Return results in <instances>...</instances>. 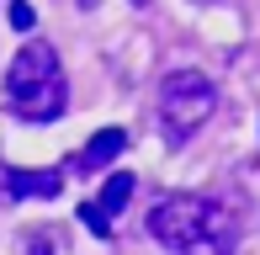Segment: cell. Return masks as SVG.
I'll list each match as a JSON object with an SVG mask.
<instances>
[{"instance_id":"obj_7","label":"cell","mask_w":260,"mask_h":255,"mask_svg":"<svg viewBox=\"0 0 260 255\" xmlns=\"http://www.w3.org/2000/svg\"><path fill=\"white\" fill-rule=\"evenodd\" d=\"M27 255H58V234H53V229H38V234H27Z\"/></svg>"},{"instance_id":"obj_5","label":"cell","mask_w":260,"mask_h":255,"mask_svg":"<svg viewBox=\"0 0 260 255\" xmlns=\"http://www.w3.org/2000/svg\"><path fill=\"white\" fill-rule=\"evenodd\" d=\"M58 170H6V192L11 197H58Z\"/></svg>"},{"instance_id":"obj_2","label":"cell","mask_w":260,"mask_h":255,"mask_svg":"<svg viewBox=\"0 0 260 255\" xmlns=\"http://www.w3.org/2000/svg\"><path fill=\"white\" fill-rule=\"evenodd\" d=\"M6 101L16 117L27 122H53L64 112L69 90H64V69H58V53L48 43H27V48L11 59L6 69Z\"/></svg>"},{"instance_id":"obj_9","label":"cell","mask_w":260,"mask_h":255,"mask_svg":"<svg viewBox=\"0 0 260 255\" xmlns=\"http://www.w3.org/2000/svg\"><path fill=\"white\" fill-rule=\"evenodd\" d=\"M6 21H11V27H16V32H32V21H38V16H32V6H27V0H11Z\"/></svg>"},{"instance_id":"obj_10","label":"cell","mask_w":260,"mask_h":255,"mask_svg":"<svg viewBox=\"0 0 260 255\" xmlns=\"http://www.w3.org/2000/svg\"><path fill=\"white\" fill-rule=\"evenodd\" d=\"M0 192H6V165H0Z\"/></svg>"},{"instance_id":"obj_3","label":"cell","mask_w":260,"mask_h":255,"mask_svg":"<svg viewBox=\"0 0 260 255\" xmlns=\"http://www.w3.org/2000/svg\"><path fill=\"white\" fill-rule=\"evenodd\" d=\"M212 112H218V85H212L207 75H197V69L165 75V85H159V122H165V133H170L175 144L191 138L197 128H207Z\"/></svg>"},{"instance_id":"obj_1","label":"cell","mask_w":260,"mask_h":255,"mask_svg":"<svg viewBox=\"0 0 260 255\" xmlns=\"http://www.w3.org/2000/svg\"><path fill=\"white\" fill-rule=\"evenodd\" d=\"M149 234L175 255H234L239 250V218L223 202L197 192H175L159 197L149 213Z\"/></svg>"},{"instance_id":"obj_8","label":"cell","mask_w":260,"mask_h":255,"mask_svg":"<svg viewBox=\"0 0 260 255\" xmlns=\"http://www.w3.org/2000/svg\"><path fill=\"white\" fill-rule=\"evenodd\" d=\"M80 218H85V229H90V234H101V239L112 234V218H106L96 202H85V207H80Z\"/></svg>"},{"instance_id":"obj_6","label":"cell","mask_w":260,"mask_h":255,"mask_svg":"<svg viewBox=\"0 0 260 255\" xmlns=\"http://www.w3.org/2000/svg\"><path fill=\"white\" fill-rule=\"evenodd\" d=\"M127 197H133V176H127V170H117V176H106V186H101V197H96V207L112 218V213H122V207H127Z\"/></svg>"},{"instance_id":"obj_4","label":"cell","mask_w":260,"mask_h":255,"mask_svg":"<svg viewBox=\"0 0 260 255\" xmlns=\"http://www.w3.org/2000/svg\"><path fill=\"white\" fill-rule=\"evenodd\" d=\"M122 149H127V133H122V128H101V133L90 138V144L80 149V154H75V170H80V176H90V170L112 165V160L122 154Z\"/></svg>"}]
</instances>
